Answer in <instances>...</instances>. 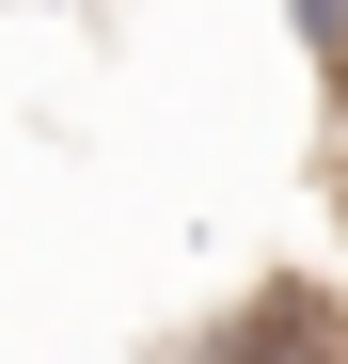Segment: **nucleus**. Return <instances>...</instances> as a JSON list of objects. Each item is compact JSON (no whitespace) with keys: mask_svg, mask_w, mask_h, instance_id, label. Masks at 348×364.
Here are the masks:
<instances>
[{"mask_svg":"<svg viewBox=\"0 0 348 364\" xmlns=\"http://www.w3.org/2000/svg\"><path fill=\"white\" fill-rule=\"evenodd\" d=\"M174 364H348V301L332 285H254V301H222Z\"/></svg>","mask_w":348,"mask_h":364,"instance_id":"nucleus-1","label":"nucleus"},{"mask_svg":"<svg viewBox=\"0 0 348 364\" xmlns=\"http://www.w3.org/2000/svg\"><path fill=\"white\" fill-rule=\"evenodd\" d=\"M285 32H301V64H317V95L348 111V0H285Z\"/></svg>","mask_w":348,"mask_h":364,"instance_id":"nucleus-2","label":"nucleus"}]
</instances>
